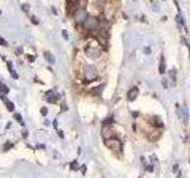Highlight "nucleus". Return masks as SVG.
Here are the masks:
<instances>
[{"mask_svg": "<svg viewBox=\"0 0 190 178\" xmlns=\"http://www.w3.org/2000/svg\"><path fill=\"white\" fill-rule=\"evenodd\" d=\"M105 145L112 150V151H114V152H120L122 150V144L119 139L117 138H110V139H107L106 142H105Z\"/></svg>", "mask_w": 190, "mask_h": 178, "instance_id": "1", "label": "nucleus"}, {"mask_svg": "<svg viewBox=\"0 0 190 178\" xmlns=\"http://www.w3.org/2000/svg\"><path fill=\"white\" fill-rule=\"evenodd\" d=\"M99 24H100V21H99L97 18H95V17H88L86 19V21L83 23V27L86 30H88V31H95V30H97Z\"/></svg>", "mask_w": 190, "mask_h": 178, "instance_id": "2", "label": "nucleus"}, {"mask_svg": "<svg viewBox=\"0 0 190 178\" xmlns=\"http://www.w3.org/2000/svg\"><path fill=\"white\" fill-rule=\"evenodd\" d=\"M84 77L88 82L94 81L97 77V70L94 65H86L84 68Z\"/></svg>", "mask_w": 190, "mask_h": 178, "instance_id": "3", "label": "nucleus"}, {"mask_svg": "<svg viewBox=\"0 0 190 178\" xmlns=\"http://www.w3.org/2000/svg\"><path fill=\"white\" fill-rule=\"evenodd\" d=\"M86 55H87V57H89L91 60H96L100 57V55H101V49L99 47H88L86 49Z\"/></svg>", "mask_w": 190, "mask_h": 178, "instance_id": "4", "label": "nucleus"}, {"mask_svg": "<svg viewBox=\"0 0 190 178\" xmlns=\"http://www.w3.org/2000/svg\"><path fill=\"white\" fill-rule=\"evenodd\" d=\"M87 18H88V13H87L86 10H83V8L76 10V12H75V21L77 24H83Z\"/></svg>", "mask_w": 190, "mask_h": 178, "instance_id": "5", "label": "nucleus"}, {"mask_svg": "<svg viewBox=\"0 0 190 178\" xmlns=\"http://www.w3.org/2000/svg\"><path fill=\"white\" fill-rule=\"evenodd\" d=\"M113 131L110 129L109 126H104V129H102V137L107 140V139H110V138H113Z\"/></svg>", "mask_w": 190, "mask_h": 178, "instance_id": "6", "label": "nucleus"}, {"mask_svg": "<svg viewBox=\"0 0 190 178\" xmlns=\"http://www.w3.org/2000/svg\"><path fill=\"white\" fill-rule=\"evenodd\" d=\"M138 88H132L131 90L128 92V94H127V99L130 100V101H134V100L137 99V96H138Z\"/></svg>", "mask_w": 190, "mask_h": 178, "instance_id": "7", "label": "nucleus"}, {"mask_svg": "<svg viewBox=\"0 0 190 178\" xmlns=\"http://www.w3.org/2000/svg\"><path fill=\"white\" fill-rule=\"evenodd\" d=\"M182 114H183L184 121L187 122V121L189 120V108H188L187 105H183V107H182Z\"/></svg>", "mask_w": 190, "mask_h": 178, "instance_id": "8", "label": "nucleus"}, {"mask_svg": "<svg viewBox=\"0 0 190 178\" xmlns=\"http://www.w3.org/2000/svg\"><path fill=\"white\" fill-rule=\"evenodd\" d=\"M152 122H153L154 126H158V127H163V126H164L163 121L161 120L159 116H153V118H152Z\"/></svg>", "mask_w": 190, "mask_h": 178, "instance_id": "9", "label": "nucleus"}, {"mask_svg": "<svg viewBox=\"0 0 190 178\" xmlns=\"http://www.w3.org/2000/svg\"><path fill=\"white\" fill-rule=\"evenodd\" d=\"M159 73L163 75L165 73V61H164V57L162 56L161 58V62H159Z\"/></svg>", "mask_w": 190, "mask_h": 178, "instance_id": "10", "label": "nucleus"}, {"mask_svg": "<svg viewBox=\"0 0 190 178\" xmlns=\"http://www.w3.org/2000/svg\"><path fill=\"white\" fill-rule=\"evenodd\" d=\"M104 88H105V84H101V86H100L99 88H97V87H96V88H94L92 92H93L95 95H100V94H101V92L104 90Z\"/></svg>", "mask_w": 190, "mask_h": 178, "instance_id": "11", "label": "nucleus"}, {"mask_svg": "<svg viewBox=\"0 0 190 178\" xmlns=\"http://www.w3.org/2000/svg\"><path fill=\"white\" fill-rule=\"evenodd\" d=\"M113 122H114L113 116H109V118H107V119L104 120V126H110Z\"/></svg>", "mask_w": 190, "mask_h": 178, "instance_id": "12", "label": "nucleus"}, {"mask_svg": "<svg viewBox=\"0 0 190 178\" xmlns=\"http://www.w3.org/2000/svg\"><path fill=\"white\" fill-rule=\"evenodd\" d=\"M8 93V88L3 84V83H0V94H3V95H6Z\"/></svg>", "mask_w": 190, "mask_h": 178, "instance_id": "13", "label": "nucleus"}, {"mask_svg": "<svg viewBox=\"0 0 190 178\" xmlns=\"http://www.w3.org/2000/svg\"><path fill=\"white\" fill-rule=\"evenodd\" d=\"M8 70H10V73L12 74V76H13V79H18V75H17V73L13 70V68H12V63H8Z\"/></svg>", "mask_w": 190, "mask_h": 178, "instance_id": "14", "label": "nucleus"}, {"mask_svg": "<svg viewBox=\"0 0 190 178\" xmlns=\"http://www.w3.org/2000/svg\"><path fill=\"white\" fill-rule=\"evenodd\" d=\"M45 56H47V60L51 63V64H54L56 61H55V58H54V56H52V55L50 53V52H45Z\"/></svg>", "mask_w": 190, "mask_h": 178, "instance_id": "15", "label": "nucleus"}, {"mask_svg": "<svg viewBox=\"0 0 190 178\" xmlns=\"http://www.w3.org/2000/svg\"><path fill=\"white\" fill-rule=\"evenodd\" d=\"M176 21H177V23H181L182 25H184V20H183V18L181 17V14H177V16H176Z\"/></svg>", "mask_w": 190, "mask_h": 178, "instance_id": "16", "label": "nucleus"}, {"mask_svg": "<svg viewBox=\"0 0 190 178\" xmlns=\"http://www.w3.org/2000/svg\"><path fill=\"white\" fill-rule=\"evenodd\" d=\"M152 8H153L154 12H159L161 6H159V4H158V3H154V4H153V6H152Z\"/></svg>", "mask_w": 190, "mask_h": 178, "instance_id": "17", "label": "nucleus"}, {"mask_svg": "<svg viewBox=\"0 0 190 178\" xmlns=\"http://www.w3.org/2000/svg\"><path fill=\"white\" fill-rule=\"evenodd\" d=\"M5 102H6V106H7V108H8L10 110H13V109H14V106H13L12 102H10V101H5Z\"/></svg>", "mask_w": 190, "mask_h": 178, "instance_id": "18", "label": "nucleus"}, {"mask_svg": "<svg viewBox=\"0 0 190 178\" xmlns=\"http://www.w3.org/2000/svg\"><path fill=\"white\" fill-rule=\"evenodd\" d=\"M143 51H144L145 55H150V53H151V48H150V47H145V48L143 49Z\"/></svg>", "mask_w": 190, "mask_h": 178, "instance_id": "19", "label": "nucleus"}, {"mask_svg": "<svg viewBox=\"0 0 190 178\" xmlns=\"http://www.w3.org/2000/svg\"><path fill=\"white\" fill-rule=\"evenodd\" d=\"M21 8H23V11H24V12H27V11L30 10V5H27V4H24V5H21Z\"/></svg>", "mask_w": 190, "mask_h": 178, "instance_id": "20", "label": "nucleus"}, {"mask_svg": "<svg viewBox=\"0 0 190 178\" xmlns=\"http://www.w3.org/2000/svg\"><path fill=\"white\" fill-rule=\"evenodd\" d=\"M14 118H16V119H17L18 121H20V124H21V125H23V126L25 125V124H24V121H23V120H21V116H20L19 114H16V115H14Z\"/></svg>", "mask_w": 190, "mask_h": 178, "instance_id": "21", "label": "nucleus"}, {"mask_svg": "<svg viewBox=\"0 0 190 178\" xmlns=\"http://www.w3.org/2000/svg\"><path fill=\"white\" fill-rule=\"evenodd\" d=\"M151 160H152V165H156V164H157V157H156L154 154L151 155Z\"/></svg>", "mask_w": 190, "mask_h": 178, "instance_id": "22", "label": "nucleus"}, {"mask_svg": "<svg viewBox=\"0 0 190 178\" xmlns=\"http://www.w3.org/2000/svg\"><path fill=\"white\" fill-rule=\"evenodd\" d=\"M40 112H42L43 115H47V114H48V108H47V107H42V108H40Z\"/></svg>", "mask_w": 190, "mask_h": 178, "instance_id": "23", "label": "nucleus"}, {"mask_svg": "<svg viewBox=\"0 0 190 178\" xmlns=\"http://www.w3.org/2000/svg\"><path fill=\"white\" fill-rule=\"evenodd\" d=\"M162 84H163V87L166 89L167 87H169V84H167V79H163V81H162Z\"/></svg>", "mask_w": 190, "mask_h": 178, "instance_id": "24", "label": "nucleus"}, {"mask_svg": "<svg viewBox=\"0 0 190 178\" xmlns=\"http://www.w3.org/2000/svg\"><path fill=\"white\" fill-rule=\"evenodd\" d=\"M70 168H71L73 170H75V169H77V162H76V160H74V162L71 163V165H70Z\"/></svg>", "mask_w": 190, "mask_h": 178, "instance_id": "25", "label": "nucleus"}, {"mask_svg": "<svg viewBox=\"0 0 190 178\" xmlns=\"http://www.w3.org/2000/svg\"><path fill=\"white\" fill-rule=\"evenodd\" d=\"M62 35H63L64 39H68V38H69V36H68V32H67L65 30H63V31H62Z\"/></svg>", "mask_w": 190, "mask_h": 178, "instance_id": "26", "label": "nucleus"}, {"mask_svg": "<svg viewBox=\"0 0 190 178\" xmlns=\"http://www.w3.org/2000/svg\"><path fill=\"white\" fill-rule=\"evenodd\" d=\"M177 170H178V164H175L172 168V172H177Z\"/></svg>", "mask_w": 190, "mask_h": 178, "instance_id": "27", "label": "nucleus"}, {"mask_svg": "<svg viewBox=\"0 0 190 178\" xmlns=\"http://www.w3.org/2000/svg\"><path fill=\"white\" fill-rule=\"evenodd\" d=\"M0 44H1V45H7V43H6L1 37H0Z\"/></svg>", "mask_w": 190, "mask_h": 178, "instance_id": "28", "label": "nucleus"}, {"mask_svg": "<svg viewBox=\"0 0 190 178\" xmlns=\"http://www.w3.org/2000/svg\"><path fill=\"white\" fill-rule=\"evenodd\" d=\"M31 19H32V23H33V24H36V25L38 24V20H36V17H32Z\"/></svg>", "mask_w": 190, "mask_h": 178, "instance_id": "29", "label": "nucleus"}, {"mask_svg": "<svg viewBox=\"0 0 190 178\" xmlns=\"http://www.w3.org/2000/svg\"><path fill=\"white\" fill-rule=\"evenodd\" d=\"M147 170H149V172H152L153 171V165H149L147 166Z\"/></svg>", "mask_w": 190, "mask_h": 178, "instance_id": "30", "label": "nucleus"}, {"mask_svg": "<svg viewBox=\"0 0 190 178\" xmlns=\"http://www.w3.org/2000/svg\"><path fill=\"white\" fill-rule=\"evenodd\" d=\"M175 74H176V71H175V70H171V71H170V75H171V77H172L174 80H175Z\"/></svg>", "mask_w": 190, "mask_h": 178, "instance_id": "31", "label": "nucleus"}, {"mask_svg": "<svg viewBox=\"0 0 190 178\" xmlns=\"http://www.w3.org/2000/svg\"><path fill=\"white\" fill-rule=\"evenodd\" d=\"M81 170H82V173H86V165L81 166Z\"/></svg>", "mask_w": 190, "mask_h": 178, "instance_id": "32", "label": "nucleus"}, {"mask_svg": "<svg viewBox=\"0 0 190 178\" xmlns=\"http://www.w3.org/2000/svg\"><path fill=\"white\" fill-rule=\"evenodd\" d=\"M138 115H139V113H138V112H133V116H134V118H137Z\"/></svg>", "mask_w": 190, "mask_h": 178, "instance_id": "33", "label": "nucleus"}, {"mask_svg": "<svg viewBox=\"0 0 190 178\" xmlns=\"http://www.w3.org/2000/svg\"><path fill=\"white\" fill-rule=\"evenodd\" d=\"M51 10H52V12H54V14H57V11H56V8H55V7H52Z\"/></svg>", "mask_w": 190, "mask_h": 178, "instance_id": "34", "label": "nucleus"}, {"mask_svg": "<svg viewBox=\"0 0 190 178\" xmlns=\"http://www.w3.org/2000/svg\"><path fill=\"white\" fill-rule=\"evenodd\" d=\"M54 126H55V128H57V120L54 121Z\"/></svg>", "mask_w": 190, "mask_h": 178, "instance_id": "35", "label": "nucleus"}, {"mask_svg": "<svg viewBox=\"0 0 190 178\" xmlns=\"http://www.w3.org/2000/svg\"><path fill=\"white\" fill-rule=\"evenodd\" d=\"M58 136H60V137H61V138H63V133H62V132H61V131H60V132H58Z\"/></svg>", "mask_w": 190, "mask_h": 178, "instance_id": "36", "label": "nucleus"}, {"mask_svg": "<svg viewBox=\"0 0 190 178\" xmlns=\"http://www.w3.org/2000/svg\"><path fill=\"white\" fill-rule=\"evenodd\" d=\"M132 1H137V0H132Z\"/></svg>", "mask_w": 190, "mask_h": 178, "instance_id": "37", "label": "nucleus"}]
</instances>
